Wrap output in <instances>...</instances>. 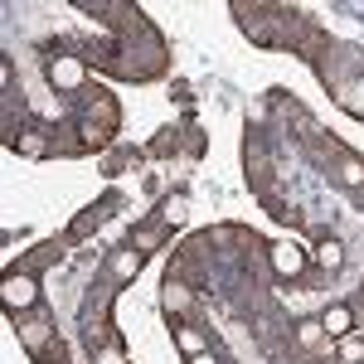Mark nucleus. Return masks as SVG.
Masks as SVG:
<instances>
[{
  "label": "nucleus",
  "instance_id": "f257e3e1",
  "mask_svg": "<svg viewBox=\"0 0 364 364\" xmlns=\"http://www.w3.org/2000/svg\"><path fill=\"white\" fill-rule=\"evenodd\" d=\"M73 132L83 141V151H107L122 132V107H117L112 92H92L83 107H78V122H73Z\"/></svg>",
  "mask_w": 364,
  "mask_h": 364
},
{
  "label": "nucleus",
  "instance_id": "f03ea898",
  "mask_svg": "<svg viewBox=\"0 0 364 364\" xmlns=\"http://www.w3.org/2000/svg\"><path fill=\"white\" fill-rule=\"evenodd\" d=\"M87 58L83 54H63V49H54V54H44V83L54 87L58 97H78L87 87Z\"/></svg>",
  "mask_w": 364,
  "mask_h": 364
},
{
  "label": "nucleus",
  "instance_id": "7ed1b4c3",
  "mask_svg": "<svg viewBox=\"0 0 364 364\" xmlns=\"http://www.w3.org/2000/svg\"><path fill=\"white\" fill-rule=\"evenodd\" d=\"M44 301V291H39V277L25 272V267H5V277H0V306L5 316L15 321V316H29V311H39Z\"/></svg>",
  "mask_w": 364,
  "mask_h": 364
},
{
  "label": "nucleus",
  "instance_id": "20e7f679",
  "mask_svg": "<svg viewBox=\"0 0 364 364\" xmlns=\"http://www.w3.org/2000/svg\"><path fill=\"white\" fill-rule=\"evenodd\" d=\"M117 204H122V195H102V199H92V204H83V209L68 219L63 238H68V243H87V238H92V233L117 214Z\"/></svg>",
  "mask_w": 364,
  "mask_h": 364
},
{
  "label": "nucleus",
  "instance_id": "39448f33",
  "mask_svg": "<svg viewBox=\"0 0 364 364\" xmlns=\"http://www.w3.org/2000/svg\"><path fill=\"white\" fill-rule=\"evenodd\" d=\"M267 267H272V277L282 282H301L311 272V252L296 243V238H277V243H267Z\"/></svg>",
  "mask_w": 364,
  "mask_h": 364
},
{
  "label": "nucleus",
  "instance_id": "423d86ee",
  "mask_svg": "<svg viewBox=\"0 0 364 364\" xmlns=\"http://www.w3.org/2000/svg\"><path fill=\"white\" fill-rule=\"evenodd\" d=\"M10 326H15V340L25 345V350L34 355V360H39V355H44V350H49V345L58 340L54 321H49V316H39V311H29V316H15Z\"/></svg>",
  "mask_w": 364,
  "mask_h": 364
},
{
  "label": "nucleus",
  "instance_id": "0eeeda50",
  "mask_svg": "<svg viewBox=\"0 0 364 364\" xmlns=\"http://www.w3.org/2000/svg\"><path fill=\"white\" fill-rule=\"evenodd\" d=\"M141 267H146V252H136L132 243H122V248L107 252V287L122 291V287H132L141 277Z\"/></svg>",
  "mask_w": 364,
  "mask_h": 364
},
{
  "label": "nucleus",
  "instance_id": "6e6552de",
  "mask_svg": "<svg viewBox=\"0 0 364 364\" xmlns=\"http://www.w3.org/2000/svg\"><path fill=\"white\" fill-rule=\"evenodd\" d=\"M170 233H175V228H170L166 219H161V214H146L141 224H132V233H127V243H132L136 252H146V257H151V252L170 248Z\"/></svg>",
  "mask_w": 364,
  "mask_h": 364
},
{
  "label": "nucleus",
  "instance_id": "1a4fd4ad",
  "mask_svg": "<svg viewBox=\"0 0 364 364\" xmlns=\"http://www.w3.org/2000/svg\"><path fill=\"white\" fill-rule=\"evenodd\" d=\"M5 141H10L25 161H49V156H54V132H49V127H34V122H29V127H15Z\"/></svg>",
  "mask_w": 364,
  "mask_h": 364
},
{
  "label": "nucleus",
  "instance_id": "9d476101",
  "mask_svg": "<svg viewBox=\"0 0 364 364\" xmlns=\"http://www.w3.org/2000/svg\"><path fill=\"white\" fill-rule=\"evenodd\" d=\"M161 306H166V316H175V321H190V311H195V287L180 277H166V287H161Z\"/></svg>",
  "mask_w": 364,
  "mask_h": 364
},
{
  "label": "nucleus",
  "instance_id": "9b49d317",
  "mask_svg": "<svg viewBox=\"0 0 364 364\" xmlns=\"http://www.w3.org/2000/svg\"><path fill=\"white\" fill-rule=\"evenodd\" d=\"M321 326H326V336H331V340L355 336V326H360V306H350V301H331V306L321 311Z\"/></svg>",
  "mask_w": 364,
  "mask_h": 364
},
{
  "label": "nucleus",
  "instance_id": "f8f14e48",
  "mask_svg": "<svg viewBox=\"0 0 364 364\" xmlns=\"http://www.w3.org/2000/svg\"><path fill=\"white\" fill-rule=\"evenodd\" d=\"M291 336H296V345H301L306 355H331V350H336V340L326 336L321 316H306V321H296V331H291Z\"/></svg>",
  "mask_w": 364,
  "mask_h": 364
},
{
  "label": "nucleus",
  "instance_id": "ddd939ff",
  "mask_svg": "<svg viewBox=\"0 0 364 364\" xmlns=\"http://www.w3.org/2000/svg\"><path fill=\"white\" fill-rule=\"evenodd\" d=\"M311 262H316L321 272H340V267H345V243H340L336 233H321L316 248H311Z\"/></svg>",
  "mask_w": 364,
  "mask_h": 364
},
{
  "label": "nucleus",
  "instance_id": "4468645a",
  "mask_svg": "<svg viewBox=\"0 0 364 364\" xmlns=\"http://www.w3.org/2000/svg\"><path fill=\"white\" fill-rule=\"evenodd\" d=\"M175 350H180L185 360L204 355V350H209V331H199V326H190V321H175Z\"/></svg>",
  "mask_w": 364,
  "mask_h": 364
},
{
  "label": "nucleus",
  "instance_id": "2eb2a0df",
  "mask_svg": "<svg viewBox=\"0 0 364 364\" xmlns=\"http://www.w3.org/2000/svg\"><path fill=\"white\" fill-rule=\"evenodd\" d=\"M331 97H336L340 112H350V117H360V122H364V73H360V78H350V83H340Z\"/></svg>",
  "mask_w": 364,
  "mask_h": 364
},
{
  "label": "nucleus",
  "instance_id": "dca6fc26",
  "mask_svg": "<svg viewBox=\"0 0 364 364\" xmlns=\"http://www.w3.org/2000/svg\"><path fill=\"white\" fill-rule=\"evenodd\" d=\"M336 180L345 185V190H364V156L340 151V156H336Z\"/></svg>",
  "mask_w": 364,
  "mask_h": 364
},
{
  "label": "nucleus",
  "instance_id": "f3484780",
  "mask_svg": "<svg viewBox=\"0 0 364 364\" xmlns=\"http://www.w3.org/2000/svg\"><path fill=\"white\" fill-rule=\"evenodd\" d=\"M156 214H161L170 228H185V219H190V195H185V190H170V195L156 204Z\"/></svg>",
  "mask_w": 364,
  "mask_h": 364
},
{
  "label": "nucleus",
  "instance_id": "a211bd4d",
  "mask_svg": "<svg viewBox=\"0 0 364 364\" xmlns=\"http://www.w3.org/2000/svg\"><path fill=\"white\" fill-rule=\"evenodd\" d=\"M63 243H68V238H54V243H39V248L29 252V257H20V267L39 277V267H49V262H58V257H63Z\"/></svg>",
  "mask_w": 364,
  "mask_h": 364
},
{
  "label": "nucleus",
  "instance_id": "6ab92c4d",
  "mask_svg": "<svg viewBox=\"0 0 364 364\" xmlns=\"http://www.w3.org/2000/svg\"><path fill=\"white\" fill-rule=\"evenodd\" d=\"M92 364H132L127 350H122V336L107 340V345H97V350H92Z\"/></svg>",
  "mask_w": 364,
  "mask_h": 364
},
{
  "label": "nucleus",
  "instance_id": "aec40b11",
  "mask_svg": "<svg viewBox=\"0 0 364 364\" xmlns=\"http://www.w3.org/2000/svg\"><path fill=\"white\" fill-rule=\"evenodd\" d=\"M340 360H345V364H360L364 360V340L345 336V340H340Z\"/></svg>",
  "mask_w": 364,
  "mask_h": 364
},
{
  "label": "nucleus",
  "instance_id": "412c9836",
  "mask_svg": "<svg viewBox=\"0 0 364 364\" xmlns=\"http://www.w3.org/2000/svg\"><path fill=\"white\" fill-rule=\"evenodd\" d=\"M0 87H5V92H10V87H15V63H10V58H5V63H0Z\"/></svg>",
  "mask_w": 364,
  "mask_h": 364
},
{
  "label": "nucleus",
  "instance_id": "4be33fe9",
  "mask_svg": "<svg viewBox=\"0 0 364 364\" xmlns=\"http://www.w3.org/2000/svg\"><path fill=\"white\" fill-rule=\"evenodd\" d=\"M185 364H219V360H214V350H204V355H195V360H185Z\"/></svg>",
  "mask_w": 364,
  "mask_h": 364
}]
</instances>
